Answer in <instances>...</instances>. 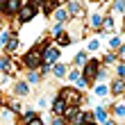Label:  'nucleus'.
<instances>
[{
  "instance_id": "f257e3e1",
  "label": "nucleus",
  "mask_w": 125,
  "mask_h": 125,
  "mask_svg": "<svg viewBox=\"0 0 125 125\" xmlns=\"http://www.w3.org/2000/svg\"><path fill=\"white\" fill-rule=\"evenodd\" d=\"M59 98L66 102L68 107H80L84 102V95L80 89H75V86H64V89L59 91Z\"/></svg>"
},
{
  "instance_id": "f03ea898",
  "label": "nucleus",
  "mask_w": 125,
  "mask_h": 125,
  "mask_svg": "<svg viewBox=\"0 0 125 125\" xmlns=\"http://www.w3.org/2000/svg\"><path fill=\"white\" fill-rule=\"evenodd\" d=\"M41 64H43V59H41V43H39L34 50L25 52V57H23V66H25V68H30V71H36Z\"/></svg>"
},
{
  "instance_id": "7ed1b4c3",
  "label": "nucleus",
  "mask_w": 125,
  "mask_h": 125,
  "mask_svg": "<svg viewBox=\"0 0 125 125\" xmlns=\"http://www.w3.org/2000/svg\"><path fill=\"white\" fill-rule=\"evenodd\" d=\"M36 2L34 0H30L27 5H21V9H18V14H16V18H18V23L21 25H25V23H30V21L36 16Z\"/></svg>"
},
{
  "instance_id": "20e7f679",
  "label": "nucleus",
  "mask_w": 125,
  "mask_h": 125,
  "mask_svg": "<svg viewBox=\"0 0 125 125\" xmlns=\"http://www.w3.org/2000/svg\"><path fill=\"white\" fill-rule=\"evenodd\" d=\"M100 68V62L98 59H86V64L82 66V80L86 84H93L95 82V73Z\"/></svg>"
},
{
  "instance_id": "39448f33",
  "label": "nucleus",
  "mask_w": 125,
  "mask_h": 125,
  "mask_svg": "<svg viewBox=\"0 0 125 125\" xmlns=\"http://www.w3.org/2000/svg\"><path fill=\"white\" fill-rule=\"evenodd\" d=\"M41 59H43V64H50V66H52L57 59H59V48L52 46V43L41 46Z\"/></svg>"
},
{
  "instance_id": "423d86ee",
  "label": "nucleus",
  "mask_w": 125,
  "mask_h": 125,
  "mask_svg": "<svg viewBox=\"0 0 125 125\" xmlns=\"http://www.w3.org/2000/svg\"><path fill=\"white\" fill-rule=\"evenodd\" d=\"M21 9V0H5V7H2V11L7 14V16H16Z\"/></svg>"
},
{
  "instance_id": "0eeeda50",
  "label": "nucleus",
  "mask_w": 125,
  "mask_h": 125,
  "mask_svg": "<svg viewBox=\"0 0 125 125\" xmlns=\"http://www.w3.org/2000/svg\"><path fill=\"white\" fill-rule=\"evenodd\" d=\"M66 11H68V16H82V2H77V0H68V7H66Z\"/></svg>"
},
{
  "instance_id": "6e6552de",
  "label": "nucleus",
  "mask_w": 125,
  "mask_h": 125,
  "mask_svg": "<svg viewBox=\"0 0 125 125\" xmlns=\"http://www.w3.org/2000/svg\"><path fill=\"white\" fill-rule=\"evenodd\" d=\"M68 82H75V89H82V86H86V82L82 80V73H80V68H75V71L68 73Z\"/></svg>"
},
{
  "instance_id": "1a4fd4ad",
  "label": "nucleus",
  "mask_w": 125,
  "mask_h": 125,
  "mask_svg": "<svg viewBox=\"0 0 125 125\" xmlns=\"http://www.w3.org/2000/svg\"><path fill=\"white\" fill-rule=\"evenodd\" d=\"M71 41H73V39H71V34L66 32V30H64V32H59V34L55 36V43H57V48H64V46H71Z\"/></svg>"
},
{
  "instance_id": "9d476101",
  "label": "nucleus",
  "mask_w": 125,
  "mask_h": 125,
  "mask_svg": "<svg viewBox=\"0 0 125 125\" xmlns=\"http://www.w3.org/2000/svg\"><path fill=\"white\" fill-rule=\"evenodd\" d=\"M66 107H68V105H66V102L59 98V95H57L55 102H52V114H55V116H62V114L66 112Z\"/></svg>"
},
{
  "instance_id": "9b49d317",
  "label": "nucleus",
  "mask_w": 125,
  "mask_h": 125,
  "mask_svg": "<svg viewBox=\"0 0 125 125\" xmlns=\"http://www.w3.org/2000/svg\"><path fill=\"white\" fill-rule=\"evenodd\" d=\"M5 46H7V52H16V50L21 48V39L14 34V36H9V39L5 41Z\"/></svg>"
},
{
  "instance_id": "f8f14e48",
  "label": "nucleus",
  "mask_w": 125,
  "mask_h": 125,
  "mask_svg": "<svg viewBox=\"0 0 125 125\" xmlns=\"http://www.w3.org/2000/svg\"><path fill=\"white\" fill-rule=\"evenodd\" d=\"M123 91H125V80L116 77L114 82H112V93L114 95H123Z\"/></svg>"
},
{
  "instance_id": "ddd939ff",
  "label": "nucleus",
  "mask_w": 125,
  "mask_h": 125,
  "mask_svg": "<svg viewBox=\"0 0 125 125\" xmlns=\"http://www.w3.org/2000/svg\"><path fill=\"white\" fill-rule=\"evenodd\" d=\"M0 71H2L5 75H11V73H16V68H14V64H11L9 57H5V59L0 62Z\"/></svg>"
},
{
  "instance_id": "4468645a",
  "label": "nucleus",
  "mask_w": 125,
  "mask_h": 125,
  "mask_svg": "<svg viewBox=\"0 0 125 125\" xmlns=\"http://www.w3.org/2000/svg\"><path fill=\"white\" fill-rule=\"evenodd\" d=\"M66 73H68V66H66V64H59V62L52 64V75L55 77H64Z\"/></svg>"
},
{
  "instance_id": "2eb2a0df",
  "label": "nucleus",
  "mask_w": 125,
  "mask_h": 125,
  "mask_svg": "<svg viewBox=\"0 0 125 125\" xmlns=\"http://www.w3.org/2000/svg\"><path fill=\"white\" fill-rule=\"evenodd\" d=\"M93 118L98 121V123H105L107 118H109V112L105 107H95V112H93Z\"/></svg>"
},
{
  "instance_id": "dca6fc26",
  "label": "nucleus",
  "mask_w": 125,
  "mask_h": 125,
  "mask_svg": "<svg viewBox=\"0 0 125 125\" xmlns=\"http://www.w3.org/2000/svg\"><path fill=\"white\" fill-rule=\"evenodd\" d=\"M52 16H55L57 23H64L66 18H71V16H68V11H66V7H57V9L52 11Z\"/></svg>"
},
{
  "instance_id": "f3484780",
  "label": "nucleus",
  "mask_w": 125,
  "mask_h": 125,
  "mask_svg": "<svg viewBox=\"0 0 125 125\" xmlns=\"http://www.w3.org/2000/svg\"><path fill=\"white\" fill-rule=\"evenodd\" d=\"M100 25H102V16L100 14H91L89 16V27L91 30H100Z\"/></svg>"
},
{
  "instance_id": "a211bd4d",
  "label": "nucleus",
  "mask_w": 125,
  "mask_h": 125,
  "mask_svg": "<svg viewBox=\"0 0 125 125\" xmlns=\"http://www.w3.org/2000/svg\"><path fill=\"white\" fill-rule=\"evenodd\" d=\"M100 30H105V32H112V30H114V18L109 16V14H105V16H102V25H100Z\"/></svg>"
},
{
  "instance_id": "6ab92c4d",
  "label": "nucleus",
  "mask_w": 125,
  "mask_h": 125,
  "mask_svg": "<svg viewBox=\"0 0 125 125\" xmlns=\"http://www.w3.org/2000/svg\"><path fill=\"white\" fill-rule=\"evenodd\" d=\"M77 114H80V107H66V112H64L62 116H64L66 121H73V118H75Z\"/></svg>"
},
{
  "instance_id": "aec40b11",
  "label": "nucleus",
  "mask_w": 125,
  "mask_h": 125,
  "mask_svg": "<svg viewBox=\"0 0 125 125\" xmlns=\"http://www.w3.org/2000/svg\"><path fill=\"white\" fill-rule=\"evenodd\" d=\"M14 91H16L18 95H25L27 91H30V84H27V82H16V84H14Z\"/></svg>"
},
{
  "instance_id": "412c9836",
  "label": "nucleus",
  "mask_w": 125,
  "mask_h": 125,
  "mask_svg": "<svg viewBox=\"0 0 125 125\" xmlns=\"http://www.w3.org/2000/svg\"><path fill=\"white\" fill-rule=\"evenodd\" d=\"M114 118H125V105L123 102H116L114 105Z\"/></svg>"
},
{
  "instance_id": "4be33fe9",
  "label": "nucleus",
  "mask_w": 125,
  "mask_h": 125,
  "mask_svg": "<svg viewBox=\"0 0 125 125\" xmlns=\"http://www.w3.org/2000/svg\"><path fill=\"white\" fill-rule=\"evenodd\" d=\"M86 59H89V55H86L84 50H82V52H77L75 55V66H77V68H82V66L86 64Z\"/></svg>"
},
{
  "instance_id": "5701e85b",
  "label": "nucleus",
  "mask_w": 125,
  "mask_h": 125,
  "mask_svg": "<svg viewBox=\"0 0 125 125\" xmlns=\"http://www.w3.org/2000/svg\"><path fill=\"white\" fill-rule=\"evenodd\" d=\"M93 93L98 95V98H105V95L109 93V89H107V84H95V89H93Z\"/></svg>"
},
{
  "instance_id": "b1692460",
  "label": "nucleus",
  "mask_w": 125,
  "mask_h": 125,
  "mask_svg": "<svg viewBox=\"0 0 125 125\" xmlns=\"http://www.w3.org/2000/svg\"><path fill=\"white\" fill-rule=\"evenodd\" d=\"M39 71H30V73H27V80H25V82L27 84H36V82H39Z\"/></svg>"
},
{
  "instance_id": "393cba45",
  "label": "nucleus",
  "mask_w": 125,
  "mask_h": 125,
  "mask_svg": "<svg viewBox=\"0 0 125 125\" xmlns=\"http://www.w3.org/2000/svg\"><path fill=\"white\" fill-rule=\"evenodd\" d=\"M36 116H39V114H36V112H34V109H27V112L23 114V123H30L32 118H36Z\"/></svg>"
},
{
  "instance_id": "a878e982",
  "label": "nucleus",
  "mask_w": 125,
  "mask_h": 125,
  "mask_svg": "<svg viewBox=\"0 0 125 125\" xmlns=\"http://www.w3.org/2000/svg\"><path fill=\"white\" fill-rule=\"evenodd\" d=\"M114 11L125 14V0H114Z\"/></svg>"
},
{
  "instance_id": "bb28decb",
  "label": "nucleus",
  "mask_w": 125,
  "mask_h": 125,
  "mask_svg": "<svg viewBox=\"0 0 125 125\" xmlns=\"http://www.w3.org/2000/svg\"><path fill=\"white\" fill-rule=\"evenodd\" d=\"M116 75H118L121 80H125V64H123V62L116 64Z\"/></svg>"
},
{
  "instance_id": "cd10ccee",
  "label": "nucleus",
  "mask_w": 125,
  "mask_h": 125,
  "mask_svg": "<svg viewBox=\"0 0 125 125\" xmlns=\"http://www.w3.org/2000/svg\"><path fill=\"white\" fill-rule=\"evenodd\" d=\"M102 62H105V64H116V55H112V52H105Z\"/></svg>"
},
{
  "instance_id": "c85d7f7f",
  "label": "nucleus",
  "mask_w": 125,
  "mask_h": 125,
  "mask_svg": "<svg viewBox=\"0 0 125 125\" xmlns=\"http://www.w3.org/2000/svg\"><path fill=\"white\" fill-rule=\"evenodd\" d=\"M86 48H89L91 52H93V50H98V48H100V43H98V39H91L89 43H86Z\"/></svg>"
},
{
  "instance_id": "c756f323",
  "label": "nucleus",
  "mask_w": 125,
  "mask_h": 125,
  "mask_svg": "<svg viewBox=\"0 0 125 125\" xmlns=\"http://www.w3.org/2000/svg\"><path fill=\"white\" fill-rule=\"evenodd\" d=\"M52 125H68V121H66L64 116H55V118H52Z\"/></svg>"
},
{
  "instance_id": "7c9ffc66",
  "label": "nucleus",
  "mask_w": 125,
  "mask_h": 125,
  "mask_svg": "<svg viewBox=\"0 0 125 125\" xmlns=\"http://www.w3.org/2000/svg\"><path fill=\"white\" fill-rule=\"evenodd\" d=\"M118 46H121V36H112V41H109V48H114V50H116Z\"/></svg>"
},
{
  "instance_id": "2f4dec72",
  "label": "nucleus",
  "mask_w": 125,
  "mask_h": 125,
  "mask_svg": "<svg viewBox=\"0 0 125 125\" xmlns=\"http://www.w3.org/2000/svg\"><path fill=\"white\" fill-rule=\"evenodd\" d=\"M59 32H64V23H57V25L52 27V34H55V36L59 34Z\"/></svg>"
},
{
  "instance_id": "473e14b6",
  "label": "nucleus",
  "mask_w": 125,
  "mask_h": 125,
  "mask_svg": "<svg viewBox=\"0 0 125 125\" xmlns=\"http://www.w3.org/2000/svg\"><path fill=\"white\" fill-rule=\"evenodd\" d=\"M9 36H11V32H9V30H5L2 34H0V43H5L7 39H9Z\"/></svg>"
},
{
  "instance_id": "72a5a7b5",
  "label": "nucleus",
  "mask_w": 125,
  "mask_h": 125,
  "mask_svg": "<svg viewBox=\"0 0 125 125\" xmlns=\"http://www.w3.org/2000/svg\"><path fill=\"white\" fill-rule=\"evenodd\" d=\"M25 125H43V121H41V116H36V118H32L30 123H25Z\"/></svg>"
},
{
  "instance_id": "f704fd0d",
  "label": "nucleus",
  "mask_w": 125,
  "mask_h": 125,
  "mask_svg": "<svg viewBox=\"0 0 125 125\" xmlns=\"http://www.w3.org/2000/svg\"><path fill=\"white\" fill-rule=\"evenodd\" d=\"M102 125H116V123H114L112 118H107V121H105V123H102Z\"/></svg>"
},
{
  "instance_id": "c9c22d12",
  "label": "nucleus",
  "mask_w": 125,
  "mask_h": 125,
  "mask_svg": "<svg viewBox=\"0 0 125 125\" xmlns=\"http://www.w3.org/2000/svg\"><path fill=\"white\" fill-rule=\"evenodd\" d=\"M82 125H98V123H95V121H89V123H82Z\"/></svg>"
},
{
  "instance_id": "e433bc0d",
  "label": "nucleus",
  "mask_w": 125,
  "mask_h": 125,
  "mask_svg": "<svg viewBox=\"0 0 125 125\" xmlns=\"http://www.w3.org/2000/svg\"><path fill=\"white\" fill-rule=\"evenodd\" d=\"M2 7H5V0H0V11H2Z\"/></svg>"
},
{
  "instance_id": "4c0bfd02",
  "label": "nucleus",
  "mask_w": 125,
  "mask_h": 125,
  "mask_svg": "<svg viewBox=\"0 0 125 125\" xmlns=\"http://www.w3.org/2000/svg\"><path fill=\"white\" fill-rule=\"evenodd\" d=\"M0 52H2V48H0Z\"/></svg>"
},
{
  "instance_id": "58836bf2",
  "label": "nucleus",
  "mask_w": 125,
  "mask_h": 125,
  "mask_svg": "<svg viewBox=\"0 0 125 125\" xmlns=\"http://www.w3.org/2000/svg\"><path fill=\"white\" fill-rule=\"evenodd\" d=\"M23 125H25V123H23Z\"/></svg>"
}]
</instances>
